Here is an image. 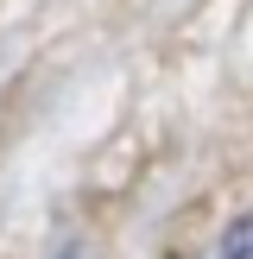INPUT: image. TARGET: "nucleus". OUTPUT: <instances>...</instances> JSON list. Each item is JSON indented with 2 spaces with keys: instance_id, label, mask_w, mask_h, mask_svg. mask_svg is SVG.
<instances>
[{
  "instance_id": "obj_1",
  "label": "nucleus",
  "mask_w": 253,
  "mask_h": 259,
  "mask_svg": "<svg viewBox=\"0 0 253 259\" xmlns=\"http://www.w3.org/2000/svg\"><path fill=\"white\" fill-rule=\"evenodd\" d=\"M215 259H253V215H240V222H234V228L222 234Z\"/></svg>"
}]
</instances>
